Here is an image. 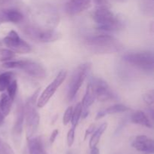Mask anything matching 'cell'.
I'll use <instances>...</instances> for the list:
<instances>
[{
	"label": "cell",
	"instance_id": "1",
	"mask_svg": "<svg viewBox=\"0 0 154 154\" xmlns=\"http://www.w3.org/2000/svg\"><path fill=\"white\" fill-rule=\"evenodd\" d=\"M84 45L94 54H113L123 49L121 42L110 35H97L86 38Z\"/></svg>",
	"mask_w": 154,
	"mask_h": 154
},
{
	"label": "cell",
	"instance_id": "2",
	"mask_svg": "<svg viewBox=\"0 0 154 154\" xmlns=\"http://www.w3.org/2000/svg\"><path fill=\"white\" fill-rule=\"evenodd\" d=\"M93 18L98 24V29L102 31L117 32L124 27L123 21L114 14L110 8H98L93 12Z\"/></svg>",
	"mask_w": 154,
	"mask_h": 154
},
{
	"label": "cell",
	"instance_id": "3",
	"mask_svg": "<svg viewBox=\"0 0 154 154\" xmlns=\"http://www.w3.org/2000/svg\"><path fill=\"white\" fill-rule=\"evenodd\" d=\"M39 89H38L28 98L26 103L24 105L27 138L33 137L38 128L40 122V116L37 111V101Z\"/></svg>",
	"mask_w": 154,
	"mask_h": 154
},
{
	"label": "cell",
	"instance_id": "4",
	"mask_svg": "<svg viewBox=\"0 0 154 154\" xmlns=\"http://www.w3.org/2000/svg\"><path fill=\"white\" fill-rule=\"evenodd\" d=\"M2 67L5 69H19L34 78L43 79L46 76L47 70L42 63L32 60H12L3 62Z\"/></svg>",
	"mask_w": 154,
	"mask_h": 154
},
{
	"label": "cell",
	"instance_id": "5",
	"mask_svg": "<svg viewBox=\"0 0 154 154\" xmlns=\"http://www.w3.org/2000/svg\"><path fill=\"white\" fill-rule=\"evenodd\" d=\"M123 59L135 67L147 72H153L154 56L152 51L126 53L123 56Z\"/></svg>",
	"mask_w": 154,
	"mask_h": 154
},
{
	"label": "cell",
	"instance_id": "6",
	"mask_svg": "<svg viewBox=\"0 0 154 154\" xmlns=\"http://www.w3.org/2000/svg\"><path fill=\"white\" fill-rule=\"evenodd\" d=\"M91 63L87 62L80 64L74 70L68 85L67 97L69 101H72L75 98L81 85L85 81L87 74L91 69Z\"/></svg>",
	"mask_w": 154,
	"mask_h": 154
},
{
	"label": "cell",
	"instance_id": "7",
	"mask_svg": "<svg viewBox=\"0 0 154 154\" xmlns=\"http://www.w3.org/2000/svg\"><path fill=\"white\" fill-rule=\"evenodd\" d=\"M23 30L29 37L44 43L56 42L62 38V33L53 29L41 28L36 26H26Z\"/></svg>",
	"mask_w": 154,
	"mask_h": 154
},
{
	"label": "cell",
	"instance_id": "8",
	"mask_svg": "<svg viewBox=\"0 0 154 154\" xmlns=\"http://www.w3.org/2000/svg\"><path fill=\"white\" fill-rule=\"evenodd\" d=\"M3 43L8 49L18 54H29L32 51V47L28 42L20 37L14 30H11L3 39Z\"/></svg>",
	"mask_w": 154,
	"mask_h": 154
},
{
	"label": "cell",
	"instance_id": "9",
	"mask_svg": "<svg viewBox=\"0 0 154 154\" xmlns=\"http://www.w3.org/2000/svg\"><path fill=\"white\" fill-rule=\"evenodd\" d=\"M93 85L96 95V99L101 102L116 101L118 99L117 95L111 88L105 80L98 77H93L90 82Z\"/></svg>",
	"mask_w": 154,
	"mask_h": 154
},
{
	"label": "cell",
	"instance_id": "10",
	"mask_svg": "<svg viewBox=\"0 0 154 154\" xmlns=\"http://www.w3.org/2000/svg\"><path fill=\"white\" fill-rule=\"evenodd\" d=\"M66 76H67V71L66 70H61L58 73V75L56 76L54 81L43 91L40 96L38 97V99L37 101V107L39 108L45 107L49 100L54 96L55 94L56 91L58 89V88L63 84L64 80L66 79Z\"/></svg>",
	"mask_w": 154,
	"mask_h": 154
},
{
	"label": "cell",
	"instance_id": "11",
	"mask_svg": "<svg viewBox=\"0 0 154 154\" xmlns=\"http://www.w3.org/2000/svg\"><path fill=\"white\" fill-rule=\"evenodd\" d=\"M132 146L136 150L144 154H153L154 152V141L146 135H138L135 137Z\"/></svg>",
	"mask_w": 154,
	"mask_h": 154
},
{
	"label": "cell",
	"instance_id": "12",
	"mask_svg": "<svg viewBox=\"0 0 154 154\" xmlns=\"http://www.w3.org/2000/svg\"><path fill=\"white\" fill-rule=\"evenodd\" d=\"M92 5V0H70L65 6L68 14L76 15L90 8Z\"/></svg>",
	"mask_w": 154,
	"mask_h": 154
},
{
	"label": "cell",
	"instance_id": "13",
	"mask_svg": "<svg viewBox=\"0 0 154 154\" xmlns=\"http://www.w3.org/2000/svg\"><path fill=\"white\" fill-rule=\"evenodd\" d=\"M95 100H96V95H95V91L93 88V85L90 82L88 83L87 85V89H86L85 95H84V98L82 100V118H86V116L89 114L88 110L93 104L94 103Z\"/></svg>",
	"mask_w": 154,
	"mask_h": 154
},
{
	"label": "cell",
	"instance_id": "14",
	"mask_svg": "<svg viewBox=\"0 0 154 154\" xmlns=\"http://www.w3.org/2000/svg\"><path fill=\"white\" fill-rule=\"evenodd\" d=\"M25 119V113H24V105L21 101L17 104V116L15 119L14 125L13 128V134L15 137H20L22 134L23 125Z\"/></svg>",
	"mask_w": 154,
	"mask_h": 154
},
{
	"label": "cell",
	"instance_id": "15",
	"mask_svg": "<svg viewBox=\"0 0 154 154\" xmlns=\"http://www.w3.org/2000/svg\"><path fill=\"white\" fill-rule=\"evenodd\" d=\"M28 139V149L29 154H47L43 142L40 137H32Z\"/></svg>",
	"mask_w": 154,
	"mask_h": 154
},
{
	"label": "cell",
	"instance_id": "16",
	"mask_svg": "<svg viewBox=\"0 0 154 154\" xmlns=\"http://www.w3.org/2000/svg\"><path fill=\"white\" fill-rule=\"evenodd\" d=\"M129 110H130L129 107H126V106L123 105V104H115V105H113L111 106V107H108V108L100 110V111L97 113V115H96V119H102V118H103L104 116H108V115L125 113V112L129 111Z\"/></svg>",
	"mask_w": 154,
	"mask_h": 154
},
{
	"label": "cell",
	"instance_id": "17",
	"mask_svg": "<svg viewBox=\"0 0 154 154\" xmlns=\"http://www.w3.org/2000/svg\"><path fill=\"white\" fill-rule=\"evenodd\" d=\"M2 12L6 23L10 22L13 24H18V23L22 22L23 20V14L17 9H5V10H3Z\"/></svg>",
	"mask_w": 154,
	"mask_h": 154
},
{
	"label": "cell",
	"instance_id": "18",
	"mask_svg": "<svg viewBox=\"0 0 154 154\" xmlns=\"http://www.w3.org/2000/svg\"><path fill=\"white\" fill-rule=\"evenodd\" d=\"M131 121L133 123L140 125L141 126L147 127V128H153V125H152V123L148 116L146 115V113H144L142 111H140V110L132 113V116H131Z\"/></svg>",
	"mask_w": 154,
	"mask_h": 154
},
{
	"label": "cell",
	"instance_id": "19",
	"mask_svg": "<svg viewBox=\"0 0 154 154\" xmlns=\"http://www.w3.org/2000/svg\"><path fill=\"white\" fill-rule=\"evenodd\" d=\"M107 127H108L107 122H104V123H102L97 129H96L93 131L91 138H90V147L91 148V149L96 147L97 144L99 143V140H100L101 137H102V134H104L105 130L107 129Z\"/></svg>",
	"mask_w": 154,
	"mask_h": 154
},
{
	"label": "cell",
	"instance_id": "20",
	"mask_svg": "<svg viewBox=\"0 0 154 154\" xmlns=\"http://www.w3.org/2000/svg\"><path fill=\"white\" fill-rule=\"evenodd\" d=\"M13 101L8 97L6 93L2 94L0 97V109L5 117L10 113Z\"/></svg>",
	"mask_w": 154,
	"mask_h": 154
},
{
	"label": "cell",
	"instance_id": "21",
	"mask_svg": "<svg viewBox=\"0 0 154 154\" xmlns=\"http://www.w3.org/2000/svg\"><path fill=\"white\" fill-rule=\"evenodd\" d=\"M14 73L11 71L5 72L0 74V91H4L6 90L12 80H14Z\"/></svg>",
	"mask_w": 154,
	"mask_h": 154
},
{
	"label": "cell",
	"instance_id": "22",
	"mask_svg": "<svg viewBox=\"0 0 154 154\" xmlns=\"http://www.w3.org/2000/svg\"><path fill=\"white\" fill-rule=\"evenodd\" d=\"M82 104L81 103H78L75 108H73V111H72V119H71V122L72 124V126L77 127L78 122H79L80 119L82 115Z\"/></svg>",
	"mask_w": 154,
	"mask_h": 154
},
{
	"label": "cell",
	"instance_id": "23",
	"mask_svg": "<svg viewBox=\"0 0 154 154\" xmlns=\"http://www.w3.org/2000/svg\"><path fill=\"white\" fill-rule=\"evenodd\" d=\"M16 54L10 49H2L0 51V60L2 62H7L14 59Z\"/></svg>",
	"mask_w": 154,
	"mask_h": 154
},
{
	"label": "cell",
	"instance_id": "24",
	"mask_svg": "<svg viewBox=\"0 0 154 154\" xmlns=\"http://www.w3.org/2000/svg\"><path fill=\"white\" fill-rule=\"evenodd\" d=\"M18 88V85H17V81L16 79L12 80L11 82L9 84V85L8 86V88H6L7 90V95H8L9 98L14 101L15 97H16L17 91Z\"/></svg>",
	"mask_w": 154,
	"mask_h": 154
},
{
	"label": "cell",
	"instance_id": "25",
	"mask_svg": "<svg viewBox=\"0 0 154 154\" xmlns=\"http://www.w3.org/2000/svg\"><path fill=\"white\" fill-rule=\"evenodd\" d=\"M142 99L144 104L150 108H153L154 103V91L153 90H150L142 95Z\"/></svg>",
	"mask_w": 154,
	"mask_h": 154
},
{
	"label": "cell",
	"instance_id": "26",
	"mask_svg": "<svg viewBox=\"0 0 154 154\" xmlns=\"http://www.w3.org/2000/svg\"><path fill=\"white\" fill-rule=\"evenodd\" d=\"M72 111H73V107H68L66 111H65L63 118V123L64 125H67L71 122L72 116Z\"/></svg>",
	"mask_w": 154,
	"mask_h": 154
},
{
	"label": "cell",
	"instance_id": "27",
	"mask_svg": "<svg viewBox=\"0 0 154 154\" xmlns=\"http://www.w3.org/2000/svg\"><path fill=\"white\" fill-rule=\"evenodd\" d=\"M75 128L76 127L72 126L70 129L69 130L67 134V143L68 146L70 147L73 145L74 141H75Z\"/></svg>",
	"mask_w": 154,
	"mask_h": 154
},
{
	"label": "cell",
	"instance_id": "28",
	"mask_svg": "<svg viewBox=\"0 0 154 154\" xmlns=\"http://www.w3.org/2000/svg\"><path fill=\"white\" fill-rule=\"evenodd\" d=\"M0 154H15L12 148L6 143H0Z\"/></svg>",
	"mask_w": 154,
	"mask_h": 154
},
{
	"label": "cell",
	"instance_id": "29",
	"mask_svg": "<svg viewBox=\"0 0 154 154\" xmlns=\"http://www.w3.org/2000/svg\"><path fill=\"white\" fill-rule=\"evenodd\" d=\"M94 4L98 8H111V3L108 0H93Z\"/></svg>",
	"mask_w": 154,
	"mask_h": 154
},
{
	"label": "cell",
	"instance_id": "30",
	"mask_svg": "<svg viewBox=\"0 0 154 154\" xmlns=\"http://www.w3.org/2000/svg\"><path fill=\"white\" fill-rule=\"evenodd\" d=\"M59 134V130L58 129H54V131H52V134H51V137H50V143H54V141H55L56 138L58 136Z\"/></svg>",
	"mask_w": 154,
	"mask_h": 154
},
{
	"label": "cell",
	"instance_id": "31",
	"mask_svg": "<svg viewBox=\"0 0 154 154\" xmlns=\"http://www.w3.org/2000/svg\"><path fill=\"white\" fill-rule=\"evenodd\" d=\"M95 128H96L95 125H91L88 128H87V131H86V132H85V136H84V137H85V138H87V137L89 135V134H90L91 133H93V131H95Z\"/></svg>",
	"mask_w": 154,
	"mask_h": 154
},
{
	"label": "cell",
	"instance_id": "32",
	"mask_svg": "<svg viewBox=\"0 0 154 154\" xmlns=\"http://www.w3.org/2000/svg\"><path fill=\"white\" fill-rule=\"evenodd\" d=\"M3 23H6L5 22V19L4 14H3L2 11H0V24H3Z\"/></svg>",
	"mask_w": 154,
	"mask_h": 154
},
{
	"label": "cell",
	"instance_id": "33",
	"mask_svg": "<svg viewBox=\"0 0 154 154\" xmlns=\"http://www.w3.org/2000/svg\"><path fill=\"white\" fill-rule=\"evenodd\" d=\"M90 154H99V149H98L97 147H94V148H93V149H91Z\"/></svg>",
	"mask_w": 154,
	"mask_h": 154
},
{
	"label": "cell",
	"instance_id": "34",
	"mask_svg": "<svg viewBox=\"0 0 154 154\" xmlns=\"http://www.w3.org/2000/svg\"><path fill=\"white\" fill-rule=\"evenodd\" d=\"M5 118V116H3L2 113V111H1V109H0V125H2L3 122H4Z\"/></svg>",
	"mask_w": 154,
	"mask_h": 154
},
{
	"label": "cell",
	"instance_id": "35",
	"mask_svg": "<svg viewBox=\"0 0 154 154\" xmlns=\"http://www.w3.org/2000/svg\"><path fill=\"white\" fill-rule=\"evenodd\" d=\"M115 1L118 2L123 3V2H127V0H115Z\"/></svg>",
	"mask_w": 154,
	"mask_h": 154
},
{
	"label": "cell",
	"instance_id": "36",
	"mask_svg": "<svg viewBox=\"0 0 154 154\" xmlns=\"http://www.w3.org/2000/svg\"><path fill=\"white\" fill-rule=\"evenodd\" d=\"M67 154H72V153H71V152H68V153Z\"/></svg>",
	"mask_w": 154,
	"mask_h": 154
},
{
	"label": "cell",
	"instance_id": "37",
	"mask_svg": "<svg viewBox=\"0 0 154 154\" xmlns=\"http://www.w3.org/2000/svg\"><path fill=\"white\" fill-rule=\"evenodd\" d=\"M1 45H2V43H1V42H0V46H1Z\"/></svg>",
	"mask_w": 154,
	"mask_h": 154
}]
</instances>
